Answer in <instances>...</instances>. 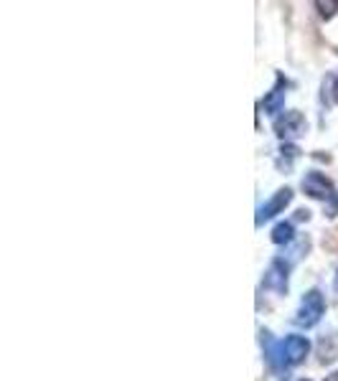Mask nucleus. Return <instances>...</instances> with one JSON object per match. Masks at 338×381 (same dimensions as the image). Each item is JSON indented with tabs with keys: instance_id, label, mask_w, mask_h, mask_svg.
Wrapping results in <instances>:
<instances>
[{
	"instance_id": "1",
	"label": "nucleus",
	"mask_w": 338,
	"mask_h": 381,
	"mask_svg": "<svg viewBox=\"0 0 338 381\" xmlns=\"http://www.w3.org/2000/svg\"><path fill=\"white\" fill-rule=\"evenodd\" d=\"M262 348L270 368L277 374V379H287V371L305 361L310 353V341L305 336H287L282 341H275L270 330H262Z\"/></svg>"
},
{
	"instance_id": "2",
	"label": "nucleus",
	"mask_w": 338,
	"mask_h": 381,
	"mask_svg": "<svg viewBox=\"0 0 338 381\" xmlns=\"http://www.w3.org/2000/svg\"><path fill=\"white\" fill-rule=\"evenodd\" d=\"M325 313V298L321 290H308V293L303 295L300 300V308H298V316H295V325H300V328H313L321 323Z\"/></svg>"
},
{
	"instance_id": "3",
	"label": "nucleus",
	"mask_w": 338,
	"mask_h": 381,
	"mask_svg": "<svg viewBox=\"0 0 338 381\" xmlns=\"http://www.w3.org/2000/svg\"><path fill=\"white\" fill-rule=\"evenodd\" d=\"M305 127H308V122L303 117V112H298V110L282 112V115L275 120V132H277V138L285 140V143L305 135Z\"/></svg>"
},
{
	"instance_id": "4",
	"label": "nucleus",
	"mask_w": 338,
	"mask_h": 381,
	"mask_svg": "<svg viewBox=\"0 0 338 381\" xmlns=\"http://www.w3.org/2000/svg\"><path fill=\"white\" fill-rule=\"evenodd\" d=\"M287 272H290V262H285V257H275L267 267L265 277H262V287L270 293L285 295L287 293Z\"/></svg>"
},
{
	"instance_id": "5",
	"label": "nucleus",
	"mask_w": 338,
	"mask_h": 381,
	"mask_svg": "<svg viewBox=\"0 0 338 381\" xmlns=\"http://www.w3.org/2000/svg\"><path fill=\"white\" fill-rule=\"evenodd\" d=\"M303 190L308 193L310 198H321V201H331L336 196V190H333V181L328 176H323L321 170H310L303 176Z\"/></svg>"
},
{
	"instance_id": "6",
	"label": "nucleus",
	"mask_w": 338,
	"mask_h": 381,
	"mask_svg": "<svg viewBox=\"0 0 338 381\" xmlns=\"http://www.w3.org/2000/svg\"><path fill=\"white\" fill-rule=\"evenodd\" d=\"M290 201H293V190H290V188H280V190H275L270 201L259 206V211H257V227H262L265 221L275 219L277 213L285 211L287 206H290Z\"/></svg>"
},
{
	"instance_id": "7",
	"label": "nucleus",
	"mask_w": 338,
	"mask_h": 381,
	"mask_svg": "<svg viewBox=\"0 0 338 381\" xmlns=\"http://www.w3.org/2000/svg\"><path fill=\"white\" fill-rule=\"evenodd\" d=\"M285 87L287 84L282 81V76H280L277 84H275V87L265 95V99L259 102V107L265 110V115H272V117H275V115L282 112V107H285Z\"/></svg>"
},
{
	"instance_id": "8",
	"label": "nucleus",
	"mask_w": 338,
	"mask_h": 381,
	"mask_svg": "<svg viewBox=\"0 0 338 381\" xmlns=\"http://www.w3.org/2000/svg\"><path fill=\"white\" fill-rule=\"evenodd\" d=\"M318 353H321V364H331L338 359V333H328L321 338L318 343Z\"/></svg>"
},
{
	"instance_id": "9",
	"label": "nucleus",
	"mask_w": 338,
	"mask_h": 381,
	"mask_svg": "<svg viewBox=\"0 0 338 381\" xmlns=\"http://www.w3.org/2000/svg\"><path fill=\"white\" fill-rule=\"evenodd\" d=\"M293 236H295V227L290 224V221H280L277 227L272 229V242H275V244L293 242Z\"/></svg>"
},
{
	"instance_id": "10",
	"label": "nucleus",
	"mask_w": 338,
	"mask_h": 381,
	"mask_svg": "<svg viewBox=\"0 0 338 381\" xmlns=\"http://www.w3.org/2000/svg\"><path fill=\"white\" fill-rule=\"evenodd\" d=\"M300 155V147L298 145H293V143H282V147H280V161H277V165L280 168H285V170H290V165H293V161Z\"/></svg>"
},
{
	"instance_id": "11",
	"label": "nucleus",
	"mask_w": 338,
	"mask_h": 381,
	"mask_svg": "<svg viewBox=\"0 0 338 381\" xmlns=\"http://www.w3.org/2000/svg\"><path fill=\"white\" fill-rule=\"evenodd\" d=\"M325 92H328V97L338 104V74H331V76L323 81V95Z\"/></svg>"
},
{
	"instance_id": "12",
	"label": "nucleus",
	"mask_w": 338,
	"mask_h": 381,
	"mask_svg": "<svg viewBox=\"0 0 338 381\" xmlns=\"http://www.w3.org/2000/svg\"><path fill=\"white\" fill-rule=\"evenodd\" d=\"M316 8L321 10V15H323V18H331V15L338 10V3H333V0H331V3H316Z\"/></svg>"
},
{
	"instance_id": "13",
	"label": "nucleus",
	"mask_w": 338,
	"mask_h": 381,
	"mask_svg": "<svg viewBox=\"0 0 338 381\" xmlns=\"http://www.w3.org/2000/svg\"><path fill=\"white\" fill-rule=\"evenodd\" d=\"M331 204H333V211H338V193H336V196L331 198Z\"/></svg>"
},
{
	"instance_id": "14",
	"label": "nucleus",
	"mask_w": 338,
	"mask_h": 381,
	"mask_svg": "<svg viewBox=\"0 0 338 381\" xmlns=\"http://www.w3.org/2000/svg\"><path fill=\"white\" fill-rule=\"evenodd\" d=\"M325 381H338V371H333V374L328 376V379H325Z\"/></svg>"
},
{
	"instance_id": "15",
	"label": "nucleus",
	"mask_w": 338,
	"mask_h": 381,
	"mask_svg": "<svg viewBox=\"0 0 338 381\" xmlns=\"http://www.w3.org/2000/svg\"><path fill=\"white\" fill-rule=\"evenodd\" d=\"M333 290L338 293V272H336V279H333Z\"/></svg>"
},
{
	"instance_id": "16",
	"label": "nucleus",
	"mask_w": 338,
	"mask_h": 381,
	"mask_svg": "<svg viewBox=\"0 0 338 381\" xmlns=\"http://www.w3.org/2000/svg\"><path fill=\"white\" fill-rule=\"evenodd\" d=\"M300 381H310V379H300Z\"/></svg>"
}]
</instances>
